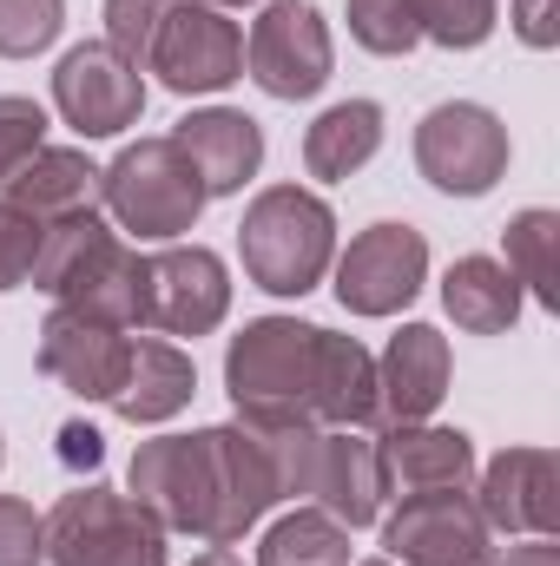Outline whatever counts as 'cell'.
Returning <instances> with one entry per match:
<instances>
[{
    "mask_svg": "<svg viewBox=\"0 0 560 566\" xmlns=\"http://www.w3.org/2000/svg\"><path fill=\"white\" fill-rule=\"evenodd\" d=\"M33 290L113 329H145V251L113 231L106 211H80L40 231Z\"/></svg>",
    "mask_w": 560,
    "mask_h": 566,
    "instance_id": "obj_1",
    "label": "cell"
},
{
    "mask_svg": "<svg viewBox=\"0 0 560 566\" xmlns=\"http://www.w3.org/2000/svg\"><path fill=\"white\" fill-rule=\"evenodd\" d=\"M278 507L271 468L238 422H211L185 434V527L205 547H238Z\"/></svg>",
    "mask_w": 560,
    "mask_h": 566,
    "instance_id": "obj_2",
    "label": "cell"
},
{
    "mask_svg": "<svg viewBox=\"0 0 560 566\" xmlns=\"http://www.w3.org/2000/svg\"><path fill=\"white\" fill-rule=\"evenodd\" d=\"M238 258L265 296H310L336 264V211L310 185H265L245 205Z\"/></svg>",
    "mask_w": 560,
    "mask_h": 566,
    "instance_id": "obj_3",
    "label": "cell"
},
{
    "mask_svg": "<svg viewBox=\"0 0 560 566\" xmlns=\"http://www.w3.org/2000/svg\"><path fill=\"white\" fill-rule=\"evenodd\" d=\"M205 205L211 198H205L191 158L172 145V133L133 139L113 165H100V211L113 218V231H126L139 244H178L185 231H198Z\"/></svg>",
    "mask_w": 560,
    "mask_h": 566,
    "instance_id": "obj_4",
    "label": "cell"
},
{
    "mask_svg": "<svg viewBox=\"0 0 560 566\" xmlns=\"http://www.w3.org/2000/svg\"><path fill=\"white\" fill-rule=\"evenodd\" d=\"M310 363L317 323L303 316H258L225 349V396L238 422H317L310 416Z\"/></svg>",
    "mask_w": 560,
    "mask_h": 566,
    "instance_id": "obj_5",
    "label": "cell"
},
{
    "mask_svg": "<svg viewBox=\"0 0 560 566\" xmlns=\"http://www.w3.org/2000/svg\"><path fill=\"white\" fill-rule=\"evenodd\" d=\"M46 566H165V527L133 494L86 481L46 514Z\"/></svg>",
    "mask_w": 560,
    "mask_h": 566,
    "instance_id": "obj_6",
    "label": "cell"
},
{
    "mask_svg": "<svg viewBox=\"0 0 560 566\" xmlns=\"http://www.w3.org/2000/svg\"><path fill=\"white\" fill-rule=\"evenodd\" d=\"M508 126L481 99H442L416 126V171L442 198H488L508 178Z\"/></svg>",
    "mask_w": 560,
    "mask_h": 566,
    "instance_id": "obj_7",
    "label": "cell"
},
{
    "mask_svg": "<svg viewBox=\"0 0 560 566\" xmlns=\"http://www.w3.org/2000/svg\"><path fill=\"white\" fill-rule=\"evenodd\" d=\"M330 66H336V40L310 0H265L258 7V20L245 33V73L258 93H271L283 106L317 99L330 86Z\"/></svg>",
    "mask_w": 560,
    "mask_h": 566,
    "instance_id": "obj_8",
    "label": "cell"
},
{
    "mask_svg": "<svg viewBox=\"0 0 560 566\" xmlns=\"http://www.w3.org/2000/svg\"><path fill=\"white\" fill-rule=\"evenodd\" d=\"M145 73H158V86L178 93V99L225 93V86L245 80V27L211 0H178L172 20L152 40Z\"/></svg>",
    "mask_w": 560,
    "mask_h": 566,
    "instance_id": "obj_9",
    "label": "cell"
},
{
    "mask_svg": "<svg viewBox=\"0 0 560 566\" xmlns=\"http://www.w3.org/2000/svg\"><path fill=\"white\" fill-rule=\"evenodd\" d=\"M330 277H336V303L350 316H396L428 283V238L416 224H396V218L370 224L350 238V251H336Z\"/></svg>",
    "mask_w": 560,
    "mask_h": 566,
    "instance_id": "obj_10",
    "label": "cell"
},
{
    "mask_svg": "<svg viewBox=\"0 0 560 566\" xmlns=\"http://www.w3.org/2000/svg\"><path fill=\"white\" fill-rule=\"evenodd\" d=\"M53 113L80 139H120L145 113V73L133 60H120L106 40H80L53 66Z\"/></svg>",
    "mask_w": 560,
    "mask_h": 566,
    "instance_id": "obj_11",
    "label": "cell"
},
{
    "mask_svg": "<svg viewBox=\"0 0 560 566\" xmlns=\"http://www.w3.org/2000/svg\"><path fill=\"white\" fill-rule=\"evenodd\" d=\"M231 316V271L211 244H158L145 258V329L152 336H211Z\"/></svg>",
    "mask_w": 560,
    "mask_h": 566,
    "instance_id": "obj_12",
    "label": "cell"
},
{
    "mask_svg": "<svg viewBox=\"0 0 560 566\" xmlns=\"http://www.w3.org/2000/svg\"><path fill=\"white\" fill-rule=\"evenodd\" d=\"M383 560L396 566H495L501 547L488 521L475 514L468 488L448 494H403L396 514H383Z\"/></svg>",
    "mask_w": 560,
    "mask_h": 566,
    "instance_id": "obj_13",
    "label": "cell"
},
{
    "mask_svg": "<svg viewBox=\"0 0 560 566\" xmlns=\"http://www.w3.org/2000/svg\"><path fill=\"white\" fill-rule=\"evenodd\" d=\"M40 376L60 382L66 396L80 402H113L120 382H126V356H133V329H113V323H93L80 310H46L40 323Z\"/></svg>",
    "mask_w": 560,
    "mask_h": 566,
    "instance_id": "obj_14",
    "label": "cell"
},
{
    "mask_svg": "<svg viewBox=\"0 0 560 566\" xmlns=\"http://www.w3.org/2000/svg\"><path fill=\"white\" fill-rule=\"evenodd\" d=\"M475 514L488 521V534H560V461L554 448H501L481 474H475Z\"/></svg>",
    "mask_w": 560,
    "mask_h": 566,
    "instance_id": "obj_15",
    "label": "cell"
},
{
    "mask_svg": "<svg viewBox=\"0 0 560 566\" xmlns=\"http://www.w3.org/2000/svg\"><path fill=\"white\" fill-rule=\"evenodd\" d=\"M310 507H323L350 534L383 521V507H390V468H383V441L370 428H323L317 468H310Z\"/></svg>",
    "mask_w": 560,
    "mask_h": 566,
    "instance_id": "obj_16",
    "label": "cell"
},
{
    "mask_svg": "<svg viewBox=\"0 0 560 566\" xmlns=\"http://www.w3.org/2000/svg\"><path fill=\"white\" fill-rule=\"evenodd\" d=\"M448 336L435 323H403L390 336V349L376 356V416L370 428H403V422H428L448 396Z\"/></svg>",
    "mask_w": 560,
    "mask_h": 566,
    "instance_id": "obj_17",
    "label": "cell"
},
{
    "mask_svg": "<svg viewBox=\"0 0 560 566\" xmlns=\"http://www.w3.org/2000/svg\"><path fill=\"white\" fill-rule=\"evenodd\" d=\"M172 145L191 158L205 198H238L265 171V126L238 106H198L172 126Z\"/></svg>",
    "mask_w": 560,
    "mask_h": 566,
    "instance_id": "obj_18",
    "label": "cell"
},
{
    "mask_svg": "<svg viewBox=\"0 0 560 566\" xmlns=\"http://www.w3.org/2000/svg\"><path fill=\"white\" fill-rule=\"evenodd\" d=\"M0 205L33 218V224H60V218H80V211H100V165L73 145H40L7 185H0Z\"/></svg>",
    "mask_w": 560,
    "mask_h": 566,
    "instance_id": "obj_19",
    "label": "cell"
},
{
    "mask_svg": "<svg viewBox=\"0 0 560 566\" xmlns=\"http://www.w3.org/2000/svg\"><path fill=\"white\" fill-rule=\"evenodd\" d=\"M383 468H390V494H448L475 481V441L462 428L435 422H403L383 428Z\"/></svg>",
    "mask_w": 560,
    "mask_h": 566,
    "instance_id": "obj_20",
    "label": "cell"
},
{
    "mask_svg": "<svg viewBox=\"0 0 560 566\" xmlns=\"http://www.w3.org/2000/svg\"><path fill=\"white\" fill-rule=\"evenodd\" d=\"M198 396V369L191 356L172 343V336H133V356H126V382L113 396V409L133 428H158L172 416H185Z\"/></svg>",
    "mask_w": 560,
    "mask_h": 566,
    "instance_id": "obj_21",
    "label": "cell"
},
{
    "mask_svg": "<svg viewBox=\"0 0 560 566\" xmlns=\"http://www.w3.org/2000/svg\"><path fill=\"white\" fill-rule=\"evenodd\" d=\"M310 416L317 428H370L376 416V356L356 336H336L317 323V363H310Z\"/></svg>",
    "mask_w": 560,
    "mask_h": 566,
    "instance_id": "obj_22",
    "label": "cell"
},
{
    "mask_svg": "<svg viewBox=\"0 0 560 566\" xmlns=\"http://www.w3.org/2000/svg\"><path fill=\"white\" fill-rule=\"evenodd\" d=\"M442 310H448V323L468 329V336H508V329L521 323L528 296H521V283L508 277L501 258L468 251V258H455L448 277H442Z\"/></svg>",
    "mask_w": 560,
    "mask_h": 566,
    "instance_id": "obj_23",
    "label": "cell"
},
{
    "mask_svg": "<svg viewBox=\"0 0 560 566\" xmlns=\"http://www.w3.org/2000/svg\"><path fill=\"white\" fill-rule=\"evenodd\" d=\"M383 151V106L376 99H336L303 126V171L323 185L356 178Z\"/></svg>",
    "mask_w": 560,
    "mask_h": 566,
    "instance_id": "obj_24",
    "label": "cell"
},
{
    "mask_svg": "<svg viewBox=\"0 0 560 566\" xmlns=\"http://www.w3.org/2000/svg\"><path fill=\"white\" fill-rule=\"evenodd\" d=\"M501 244H508V277L521 283V296H535L541 310H560V211L548 205H528L501 224Z\"/></svg>",
    "mask_w": 560,
    "mask_h": 566,
    "instance_id": "obj_25",
    "label": "cell"
},
{
    "mask_svg": "<svg viewBox=\"0 0 560 566\" xmlns=\"http://www.w3.org/2000/svg\"><path fill=\"white\" fill-rule=\"evenodd\" d=\"M258 566H350V527L323 507H290L265 527Z\"/></svg>",
    "mask_w": 560,
    "mask_h": 566,
    "instance_id": "obj_26",
    "label": "cell"
},
{
    "mask_svg": "<svg viewBox=\"0 0 560 566\" xmlns=\"http://www.w3.org/2000/svg\"><path fill=\"white\" fill-rule=\"evenodd\" d=\"M231 422H238V416H231ZM238 428L258 441L278 501H290V507L310 501V468H317V441H323V428L317 422H238Z\"/></svg>",
    "mask_w": 560,
    "mask_h": 566,
    "instance_id": "obj_27",
    "label": "cell"
},
{
    "mask_svg": "<svg viewBox=\"0 0 560 566\" xmlns=\"http://www.w3.org/2000/svg\"><path fill=\"white\" fill-rule=\"evenodd\" d=\"M343 20H350V40L363 53H376V60H403V53L422 46V27H416L409 0H350Z\"/></svg>",
    "mask_w": 560,
    "mask_h": 566,
    "instance_id": "obj_28",
    "label": "cell"
},
{
    "mask_svg": "<svg viewBox=\"0 0 560 566\" xmlns=\"http://www.w3.org/2000/svg\"><path fill=\"white\" fill-rule=\"evenodd\" d=\"M409 7H416L422 40H435L448 53H475L501 27V0H409Z\"/></svg>",
    "mask_w": 560,
    "mask_h": 566,
    "instance_id": "obj_29",
    "label": "cell"
},
{
    "mask_svg": "<svg viewBox=\"0 0 560 566\" xmlns=\"http://www.w3.org/2000/svg\"><path fill=\"white\" fill-rule=\"evenodd\" d=\"M66 0H0V60H33L60 40Z\"/></svg>",
    "mask_w": 560,
    "mask_h": 566,
    "instance_id": "obj_30",
    "label": "cell"
},
{
    "mask_svg": "<svg viewBox=\"0 0 560 566\" xmlns=\"http://www.w3.org/2000/svg\"><path fill=\"white\" fill-rule=\"evenodd\" d=\"M172 7H178V0H106V46L145 73L152 40H158V27L172 20Z\"/></svg>",
    "mask_w": 560,
    "mask_h": 566,
    "instance_id": "obj_31",
    "label": "cell"
},
{
    "mask_svg": "<svg viewBox=\"0 0 560 566\" xmlns=\"http://www.w3.org/2000/svg\"><path fill=\"white\" fill-rule=\"evenodd\" d=\"M46 145V106L27 93H0V185Z\"/></svg>",
    "mask_w": 560,
    "mask_h": 566,
    "instance_id": "obj_32",
    "label": "cell"
},
{
    "mask_svg": "<svg viewBox=\"0 0 560 566\" xmlns=\"http://www.w3.org/2000/svg\"><path fill=\"white\" fill-rule=\"evenodd\" d=\"M0 566H46V514L20 494H0Z\"/></svg>",
    "mask_w": 560,
    "mask_h": 566,
    "instance_id": "obj_33",
    "label": "cell"
},
{
    "mask_svg": "<svg viewBox=\"0 0 560 566\" xmlns=\"http://www.w3.org/2000/svg\"><path fill=\"white\" fill-rule=\"evenodd\" d=\"M40 231H46V224H33V218H20V211L0 205V290H27V283H33Z\"/></svg>",
    "mask_w": 560,
    "mask_h": 566,
    "instance_id": "obj_34",
    "label": "cell"
},
{
    "mask_svg": "<svg viewBox=\"0 0 560 566\" xmlns=\"http://www.w3.org/2000/svg\"><path fill=\"white\" fill-rule=\"evenodd\" d=\"M508 20H515V40H521V46H535V53H554L560 46L554 0H508Z\"/></svg>",
    "mask_w": 560,
    "mask_h": 566,
    "instance_id": "obj_35",
    "label": "cell"
},
{
    "mask_svg": "<svg viewBox=\"0 0 560 566\" xmlns=\"http://www.w3.org/2000/svg\"><path fill=\"white\" fill-rule=\"evenodd\" d=\"M60 461L93 474V468L106 461V434H100L93 422H66V428H60Z\"/></svg>",
    "mask_w": 560,
    "mask_h": 566,
    "instance_id": "obj_36",
    "label": "cell"
},
{
    "mask_svg": "<svg viewBox=\"0 0 560 566\" xmlns=\"http://www.w3.org/2000/svg\"><path fill=\"white\" fill-rule=\"evenodd\" d=\"M495 566H560V547H554V534H528L521 547H508V560H495Z\"/></svg>",
    "mask_w": 560,
    "mask_h": 566,
    "instance_id": "obj_37",
    "label": "cell"
},
{
    "mask_svg": "<svg viewBox=\"0 0 560 566\" xmlns=\"http://www.w3.org/2000/svg\"><path fill=\"white\" fill-rule=\"evenodd\" d=\"M191 566H245V560H238L231 547H205V554H198V560H191Z\"/></svg>",
    "mask_w": 560,
    "mask_h": 566,
    "instance_id": "obj_38",
    "label": "cell"
},
{
    "mask_svg": "<svg viewBox=\"0 0 560 566\" xmlns=\"http://www.w3.org/2000/svg\"><path fill=\"white\" fill-rule=\"evenodd\" d=\"M211 7H225V13H231V7H251V0H211Z\"/></svg>",
    "mask_w": 560,
    "mask_h": 566,
    "instance_id": "obj_39",
    "label": "cell"
},
{
    "mask_svg": "<svg viewBox=\"0 0 560 566\" xmlns=\"http://www.w3.org/2000/svg\"><path fill=\"white\" fill-rule=\"evenodd\" d=\"M350 566H396V560H383V554H376V560H350Z\"/></svg>",
    "mask_w": 560,
    "mask_h": 566,
    "instance_id": "obj_40",
    "label": "cell"
},
{
    "mask_svg": "<svg viewBox=\"0 0 560 566\" xmlns=\"http://www.w3.org/2000/svg\"><path fill=\"white\" fill-rule=\"evenodd\" d=\"M0 468H7V441H0Z\"/></svg>",
    "mask_w": 560,
    "mask_h": 566,
    "instance_id": "obj_41",
    "label": "cell"
}]
</instances>
